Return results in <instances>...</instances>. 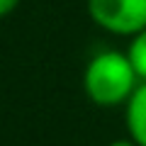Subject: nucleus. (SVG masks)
I'll return each instance as SVG.
<instances>
[{"label": "nucleus", "instance_id": "nucleus-2", "mask_svg": "<svg viewBox=\"0 0 146 146\" xmlns=\"http://www.w3.org/2000/svg\"><path fill=\"white\" fill-rule=\"evenodd\" d=\"M88 15L110 34L134 36L146 29V0H88Z\"/></svg>", "mask_w": 146, "mask_h": 146}, {"label": "nucleus", "instance_id": "nucleus-6", "mask_svg": "<svg viewBox=\"0 0 146 146\" xmlns=\"http://www.w3.org/2000/svg\"><path fill=\"white\" fill-rule=\"evenodd\" d=\"M107 146H139V144L129 136V139H117V141H112V144H107Z\"/></svg>", "mask_w": 146, "mask_h": 146}, {"label": "nucleus", "instance_id": "nucleus-1", "mask_svg": "<svg viewBox=\"0 0 146 146\" xmlns=\"http://www.w3.org/2000/svg\"><path fill=\"white\" fill-rule=\"evenodd\" d=\"M141 78L136 76L127 51H100L83 71V90L98 107L127 105Z\"/></svg>", "mask_w": 146, "mask_h": 146}, {"label": "nucleus", "instance_id": "nucleus-3", "mask_svg": "<svg viewBox=\"0 0 146 146\" xmlns=\"http://www.w3.org/2000/svg\"><path fill=\"white\" fill-rule=\"evenodd\" d=\"M124 119L127 131L139 146H146V80L136 85L131 98L124 105Z\"/></svg>", "mask_w": 146, "mask_h": 146}, {"label": "nucleus", "instance_id": "nucleus-5", "mask_svg": "<svg viewBox=\"0 0 146 146\" xmlns=\"http://www.w3.org/2000/svg\"><path fill=\"white\" fill-rule=\"evenodd\" d=\"M20 5V0H0V17L10 15V12H15V7Z\"/></svg>", "mask_w": 146, "mask_h": 146}, {"label": "nucleus", "instance_id": "nucleus-4", "mask_svg": "<svg viewBox=\"0 0 146 146\" xmlns=\"http://www.w3.org/2000/svg\"><path fill=\"white\" fill-rule=\"evenodd\" d=\"M127 56H129L136 76H139L141 80H146V29L136 32V34L131 36L129 46H127Z\"/></svg>", "mask_w": 146, "mask_h": 146}]
</instances>
